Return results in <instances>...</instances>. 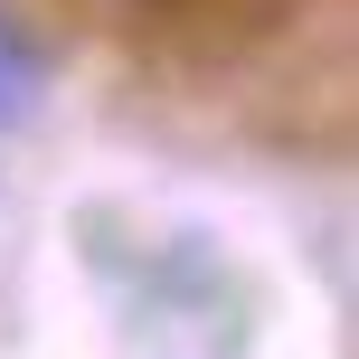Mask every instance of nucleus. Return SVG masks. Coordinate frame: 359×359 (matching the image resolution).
<instances>
[{
  "label": "nucleus",
  "instance_id": "nucleus-1",
  "mask_svg": "<svg viewBox=\"0 0 359 359\" xmlns=\"http://www.w3.org/2000/svg\"><path fill=\"white\" fill-rule=\"evenodd\" d=\"M38 86H48V57H38V38L19 29L10 10H0V133H10V123H29Z\"/></svg>",
  "mask_w": 359,
  "mask_h": 359
}]
</instances>
